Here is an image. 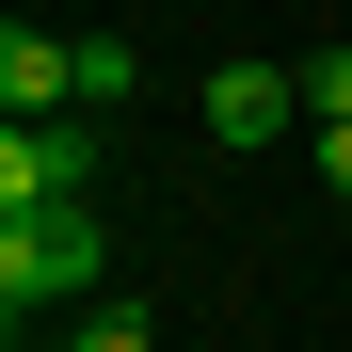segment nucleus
Returning a JSON list of instances; mask_svg holds the SVG:
<instances>
[{"mask_svg":"<svg viewBox=\"0 0 352 352\" xmlns=\"http://www.w3.org/2000/svg\"><path fill=\"white\" fill-rule=\"evenodd\" d=\"M96 272H112V241H96V208L65 192V208H0V305H96Z\"/></svg>","mask_w":352,"mask_h":352,"instance_id":"nucleus-1","label":"nucleus"},{"mask_svg":"<svg viewBox=\"0 0 352 352\" xmlns=\"http://www.w3.org/2000/svg\"><path fill=\"white\" fill-rule=\"evenodd\" d=\"M80 176H96L80 129H48V112H16V129H0V208H65Z\"/></svg>","mask_w":352,"mask_h":352,"instance_id":"nucleus-2","label":"nucleus"},{"mask_svg":"<svg viewBox=\"0 0 352 352\" xmlns=\"http://www.w3.org/2000/svg\"><path fill=\"white\" fill-rule=\"evenodd\" d=\"M288 112H305L288 65H224V80H208V144H288Z\"/></svg>","mask_w":352,"mask_h":352,"instance_id":"nucleus-3","label":"nucleus"},{"mask_svg":"<svg viewBox=\"0 0 352 352\" xmlns=\"http://www.w3.org/2000/svg\"><path fill=\"white\" fill-rule=\"evenodd\" d=\"M65 96H80V48L16 16V32H0V112H65Z\"/></svg>","mask_w":352,"mask_h":352,"instance_id":"nucleus-4","label":"nucleus"},{"mask_svg":"<svg viewBox=\"0 0 352 352\" xmlns=\"http://www.w3.org/2000/svg\"><path fill=\"white\" fill-rule=\"evenodd\" d=\"M305 112H320V129H352V48H320V65H305Z\"/></svg>","mask_w":352,"mask_h":352,"instance_id":"nucleus-5","label":"nucleus"},{"mask_svg":"<svg viewBox=\"0 0 352 352\" xmlns=\"http://www.w3.org/2000/svg\"><path fill=\"white\" fill-rule=\"evenodd\" d=\"M320 176H336V192H352V129H320Z\"/></svg>","mask_w":352,"mask_h":352,"instance_id":"nucleus-6","label":"nucleus"}]
</instances>
